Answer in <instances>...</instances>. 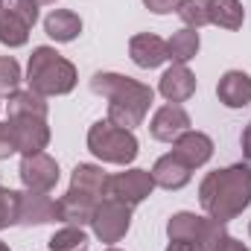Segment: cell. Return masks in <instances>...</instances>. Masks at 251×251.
I'll use <instances>...</instances> for the list:
<instances>
[{"label": "cell", "mask_w": 251, "mask_h": 251, "mask_svg": "<svg viewBox=\"0 0 251 251\" xmlns=\"http://www.w3.org/2000/svg\"><path fill=\"white\" fill-rule=\"evenodd\" d=\"M199 201L210 219L228 225L251 204V167L231 164L225 170L207 173L199 184Z\"/></svg>", "instance_id": "cell-1"}, {"label": "cell", "mask_w": 251, "mask_h": 251, "mask_svg": "<svg viewBox=\"0 0 251 251\" xmlns=\"http://www.w3.org/2000/svg\"><path fill=\"white\" fill-rule=\"evenodd\" d=\"M91 91L97 97L108 100V117L114 126L134 131L143 123V117L149 114V105L155 100V91L131 76L123 73H111V70H100L91 76Z\"/></svg>", "instance_id": "cell-2"}, {"label": "cell", "mask_w": 251, "mask_h": 251, "mask_svg": "<svg viewBox=\"0 0 251 251\" xmlns=\"http://www.w3.org/2000/svg\"><path fill=\"white\" fill-rule=\"evenodd\" d=\"M76 64L67 62L53 47H35L26 64V85L41 97H64L76 88Z\"/></svg>", "instance_id": "cell-3"}, {"label": "cell", "mask_w": 251, "mask_h": 251, "mask_svg": "<svg viewBox=\"0 0 251 251\" xmlns=\"http://www.w3.org/2000/svg\"><path fill=\"white\" fill-rule=\"evenodd\" d=\"M88 149L94 152V158H100L102 164H117V167H128L137 152L140 143L134 137V131L120 128L111 120H97L88 128Z\"/></svg>", "instance_id": "cell-4"}, {"label": "cell", "mask_w": 251, "mask_h": 251, "mask_svg": "<svg viewBox=\"0 0 251 251\" xmlns=\"http://www.w3.org/2000/svg\"><path fill=\"white\" fill-rule=\"evenodd\" d=\"M91 228H94V237L100 243H108V246L120 243L131 228V207L117 199H108V196L100 199L94 219H91Z\"/></svg>", "instance_id": "cell-5"}, {"label": "cell", "mask_w": 251, "mask_h": 251, "mask_svg": "<svg viewBox=\"0 0 251 251\" xmlns=\"http://www.w3.org/2000/svg\"><path fill=\"white\" fill-rule=\"evenodd\" d=\"M152 190H155L152 173H149V170L131 167V170L117 173V176H108V193H105V196L123 201V204H128V207H134V204L146 201V199L152 196Z\"/></svg>", "instance_id": "cell-6"}, {"label": "cell", "mask_w": 251, "mask_h": 251, "mask_svg": "<svg viewBox=\"0 0 251 251\" xmlns=\"http://www.w3.org/2000/svg\"><path fill=\"white\" fill-rule=\"evenodd\" d=\"M21 184L24 190H35V193H50L59 184V164L56 158H50L47 152H32L21 158Z\"/></svg>", "instance_id": "cell-7"}, {"label": "cell", "mask_w": 251, "mask_h": 251, "mask_svg": "<svg viewBox=\"0 0 251 251\" xmlns=\"http://www.w3.org/2000/svg\"><path fill=\"white\" fill-rule=\"evenodd\" d=\"M12 131H15V143L21 155H32V152H44L50 143V126L41 117H9Z\"/></svg>", "instance_id": "cell-8"}, {"label": "cell", "mask_w": 251, "mask_h": 251, "mask_svg": "<svg viewBox=\"0 0 251 251\" xmlns=\"http://www.w3.org/2000/svg\"><path fill=\"white\" fill-rule=\"evenodd\" d=\"M47 222H59V201L50 199V193H35V190H24L21 193V219L18 225H47Z\"/></svg>", "instance_id": "cell-9"}, {"label": "cell", "mask_w": 251, "mask_h": 251, "mask_svg": "<svg viewBox=\"0 0 251 251\" xmlns=\"http://www.w3.org/2000/svg\"><path fill=\"white\" fill-rule=\"evenodd\" d=\"M187 128H190V114L181 105H176V102L161 105L152 114V123H149L152 137L161 140V143H176V137H181Z\"/></svg>", "instance_id": "cell-10"}, {"label": "cell", "mask_w": 251, "mask_h": 251, "mask_svg": "<svg viewBox=\"0 0 251 251\" xmlns=\"http://www.w3.org/2000/svg\"><path fill=\"white\" fill-rule=\"evenodd\" d=\"M128 56L131 62L143 70H155L164 62H170V53H167V41L155 32H140V35H131L128 41Z\"/></svg>", "instance_id": "cell-11"}, {"label": "cell", "mask_w": 251, "mask_h": 251, "mask_svg": "<svg viewBox=\"0 0 251 251\" xmlns=\"http://www.w3.org/2000/svg\"><path fill=\"white\" fill-rule=\"evenodd\" d=\"M149 173H152L155 187H161V190H181V187H187L190 178H193V167L187 161H181L176 152L161 155Z\"/></svg>", "instance_id": "cell-12"}, {"label": "cell", "mask_w": 251, "mask_h": 251, "mask_svg": "<svg viewBox=\"0 0 251 251\" xmlns=\"http://www.w3.org/2000/svg\"><path fill=\"white\" fill-rule=\"evenodd\" d=\"M158 94L167 102H176V105L187 102L190 97L196 94V76H193V70H190L187 64L173 62V67H167L164 76H161V82H158Z\"/></svg>", "instance_id": "cell-13"}, {"label": "cell", "mask_w": 251, "mask_h": 251, "mask_svg": "<svg viewBox=\"0 0 251 251\" xmlns=\"http://www.w3.org/2000/svg\"><path fill=\"white\" fill-rule=\"evenodd\" d=\"M97 204H100V199H94V196H88V193H79V190L67 187V193L59 199V222L85 228V225H91Z\"/></svg>", "instance_id": "cell-14"}, {"label": "cell", "mask_w": 251, "mask_h": 251, "mask_svg": "<svg viewBox=\"0 0 251 251\" xmlns=\"http://www.w3.org/2000/svg\"><path fill=\"white\" fill-rule=\"evenodd\" d=\"M216 97L225 108H246L251 102V76L246 70H228L219 76Z\"/></svg>", "instance_id": "cell-15"}, {"label": "cell", "mask_w": 251, "mask_h": 251, "mask_svg": "<svg viewBox=\"0 0 251 251\" xmlns=\"http://www.w3.org/2000/svg\"><path fill=\"white\" fill-rule=\"evenodd\" d=\"M173 152H176L181 161H187L190 167L196 170V167H204V164L213 158V140H210L204 131L187 128L181 137H176V143H173Z\"/></svg>", "instance_id": "cell-16"}, {"label": "cell", "mask_w": 251, "mask_h": 251, "mask_svg": "<svg viewBox=\"0 0 251 251\" xmlns=\"http://www.w3.org/2000/svg\"><path fill=\"white\" fill-rule=\"evenodd\" d=\"M6 111H9V117H41V120H47L50 105H47V97H41L38 91H32V88L21 91L18 88L6 97Z\"/></svg>", "instance_id": "cell-17"}, {"label": "cell", "mask_w": 251, "mask_h": 251, "mask_svg": "<svg viewBox=\"0 0 251 251\" xmlns=\"http://www.w3.org/2000/svg\"><path fill=\"white\" fill-rule=\"evenodd\" d=\"M207 222H210V216H199V213H190V210H178L167 222V237L170 240H190V243H199L201 246L204 231H207Z\"/></svg>", "instance_id": "cell-18"}, {"label": "cell", "mask_w": 251, "mask_h": 251, "mask_svg": "<svg viewBox=\"0 0 251 251\" xmlns=\"http://www.w3.org/2000/svg\"><path fill=\"white\" fill-rule=\"evenodd\" d=\"M70 190L88 193L94 199H105V193H108V176L97 164H76L73 173H70Z\"/></svg>", "instance_id": "cell-19"}, {"label": "cell", "mask_w": 251, "mask_h": 251, "mask_svg": "<svg viewBox=\"0 0 251 251\" xmlns=\"http://www.w3.org/2000/svg\"><path fill=\"white\" fill-rule=\"evenodd\" d=\"M44 32L56 41V44H70L73 38H79L82 32V18L70 9H53L44 18Z\"/></svg>", "instance_id": "cell-20"}, {"label": "cell", "mask_w": 251, "mask_h": 251, "mask_svg": "<svg viewBox=\"0 0 251 251\" xmlns=\"http://www.w3.org/2000/svg\"><path fill=\"white\" fill-rule=\"evenodd\" d=\"M199 47H201V41H199V32H196V29H190V26H181V29H178V32H173V35H170V41H167L170 62L187 64L190 59H196Z\"/></svg>", "instance_id": "cell-21"}, {"label": "cell", "mask_w": 251, "mask_h": 251, "mask_svg": "<svg viewBox=\"0 0 251 251\" xmlns=\"http://www.w3.org/2000/svg\"><path fill=\"white\" fill-rule=\"evenodd\" d=\"M210 3V24H216L219 29H240L246 21V9L240 0H207Z\"/></svg>", "instance_id": "cell-22"}, {"label": "cell", "mask_w": 251, "mask_h": 251, "mask_svg": "<svg viewBox=\"0 0 251 251\" xmlns=\"http://www.w3.org/2000/svg\"><path fill=\"white\" fill-rule=\"evenodd\" d=\"M29 24H24L15 12H9L6 6L0 9V44L3 47H24L26 41H29Z\"/></svg>", "instance_id": "cell-23"}, {"label": "cell", "mask_w": 251, "mask_h": 251, "mask_svg": "<svg viewBox=\"0 0 251 251\" xmlns=\"http://www.w3.org/2000/svg\"><path fill=\"white\" fill-rule=\"evenodd\" d=\"M50 251H85L88 246V234H85V228H79V225H64L59 228L53 237H50Z\"/></svg>", "instance_id": "cell-24"}, {"label": "cell", "mask_w": 251, "mask_h": 251, "mask_svg": "<svg viewBox=\"0 0 251 251\" xmlns=\"http://www.w3.org/2000/svg\"><path fill=\"white\" fill-rule=\"evenodd\" d=\"M176 12L190 29H201L210 24V3L207 0H181Z\"/></svg>", "instance_id": "cell-25"}, {"label": "cell", "mask_w": 251, "mask_h": 251, "mask_svg": "<svg viewBox=\"0 0 251 251\" xmlns=\"http://www.w3.org/2000/svg\"><path fill=\"white\" fill-rule=\"evenodd\" d=\"M18 219H21V193L0 187V231L18 225Z\"/></svg>", "instance_id": "cell-26"}, {"label": "cell", "mask_w": 251, "mask_h": 251, "mask_svg": "<svg viewBox=\"0 0 251 251\" xmlns=\"http://www.w3.org/2000/svg\"><path fill=\"white\" fill-rule=\"evenodd\" d=\"M21 64L15 62L12 56H0V94H12V91H18V85H21Z\"/></svg>", "instance_id": "cell-27"}, {"label": "cell", "mask_w": 251, "mask_h": 251, "mask_svg": "<svg viewBox=\"0 0 251 251\" xmlns=\"http://www.w3.org/2000/svg\"><path fill=\"white\" fill-rule=\"evenodd\" d=\"M3 6H6L9 12H15L24 24L35 26V21H38V3H35V0H3Z\"/></svg>", "instance_id": "cell-28"}, {"label": "cell", "mask_w": 251, "mask_h": 251, "mask_svg": "<svg viewBox=\"0 0 251 251\" xmlns=\"http://www.w3.org/2000/svg\"><path fill=\"white\" fill-rule=\"evenodd\" d=\"M18 152V143H15V131H12V123H0V161H6L9 155Z\"/></svg>", "instance_id": "cell-29"}, {"label": "cell", "mask_w": 251, "mask_h": 251, "mask_svg": "<svg viewBox=\"0 0 251 251\" xmlns=\"http://www.w3.org/2000/svg\"><path fill=\"white\" fill-rule=\"evenodd\" d=\"M178 3H181V0H143V6H146L149 12H155V15H170V12L178 9Z\"/></svg>", "instance_id": "cell-30"}, {"label": "cell", "mask_w": 251, "mask_h": 251, "mask_svg": "<svg viewBox=\"0 0 251 251\" xmlns=\"http://www.w3.org/2000/svg\"><path fill=\"white\" fill-rule=\"evenodd\" d=\"M213 251H249V246L246 243H240L237 237H231V234H225L216 246H213Z\"/></svg>", "instance_id": "cell-31"}, {"label": "cell", "mask_w": 251, "mask_h": 251, "mask_svg": "<svg viewBox=\"0 0 251 251\" xmlns=\"http://www.w3.org/2000/svg\"><path fill=\"white\" fill-rule=\"evenodd\" d=\"M167 251H201L199 243H190V240H170Z\"/></svg>", "instance_id": "cell-32"}, {"label": "cell", "mask_w": 251, "mask_h": 251, "mask_svg": "<svg viewBox=\"0 0 251 251\" xmlns=\"http://www.w3.org/2000/svg\"><path fill=\"white\" fill-rule=\"evenodd\" d=\"M240 146H243V155L246 161H251V123L243 128V137H240Z\"/></svg>", "instance_id": "cell-33"}, {"label": "cell", "mask_w": 251, "mask_h": 251, "mask_svg": "<svg viewBox=\"0 0 251 251\" xmlns=\"http://www.w3.org/2000/svg\"><path fill=\"white\" fill-rule=\"evenodd\" d=\"M38 6H50V3H56V0H35Z\"/></svg>", "instance_id": "cell-34"}, {"label": "cell", "mask_w": 251, "mask_h": 251, "mask_svg": "<svg viewBox=\"0 0 251 251\" xmlns=\"http://www.w3.org/2000/svg\"><path fill=\"white\" fill-rule=\"evenodd\" d=\"M0 251H9V246H6V243H3V240H0Z\"/></svg>", "instance_id": "cell-35"}, {"label": "cell", "mask_w": 251, "mask_h": 251, "mask_svg": "<svg viewBox=\"0 0 251 251\" xmlns=\"http://www.w3.org/2000/svg\"><path fill=\"white\" fill-rule=\"evenodd\" d=\"M105 251H120V249H114V246H108V249H105Z\"/></svg>", "instance_id": "cell-36"}, {"label": "cell", "mask_w": 251, "mask_h": 251, "mask_svg": "<svg viewBox=\"0 0 251 251\" xmlns=\"http://www.w3.org/2000/svg\"><path fill=\"white\" fill-rule=\"evenodd\" d=\"M249 237H251V222H249Z\"/></svg>", "instance_id": "cell-37"}, {"label": "cell", "mask_w": 251, "mask_h": 251, "mask_svg": "<svg viewBox=\"0 0 251 251\" xmlns=\"http://www.w3.org/2000/svg\"><path fill=\"white\" fill-rule=\"evenodd\" d=\"M0 9H3V0H0Z\"/></svg>", "instance_id": "cell-38"}, {"label": "cell", "mask_w": 251, "mask_h": 251, "mask_svg": "<svg viewBox=\"0 0 251 251\" xmlns=\"http://www.w3.org/2000/svg\"><path fill=\"white\" fill-rule=\"evenodd\" d=\"M0 108H3V102H0Z\"/></svg>", "instance_id": "cell-39"}]
</instances>
